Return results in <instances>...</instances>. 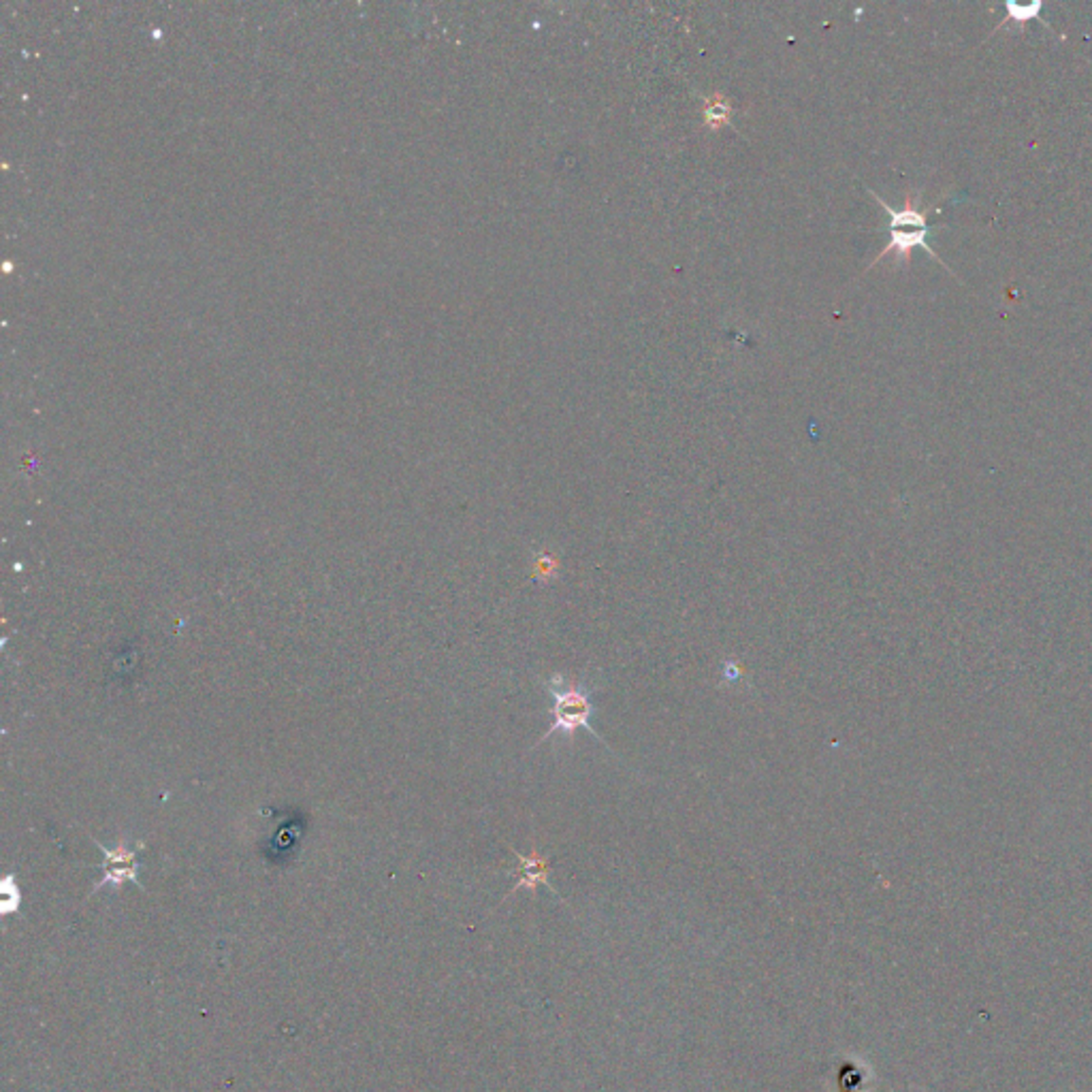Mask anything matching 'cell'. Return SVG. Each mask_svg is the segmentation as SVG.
I'll use <instances>...</instances> for the list:
<instances>
[{
  "label": "cell",
  "mask_w": 1092,
  "mask_h": 1092,
  "mask_svg": "<svg viewBox=\"0 0 1092 1092\" xmlns=\"http://www.w3.org/2000/svg\"><path fill=\"white\" fill-rule=\"evenodd\" d=\"M866 191L879 205H882V209L887 213V216H890V222H887V237L890 239H887V244H885L883 250L879 252V256H875V261L870 263L868 269H873L875 264L887 259L890 254L896 256V263L909 264L911 252L916 250V247H924V250L930 254V259H935L938 264L947 267V264L938 259L937 252L926 242L928 233L933 230L928 225V211L930 209H921L919 203L913 199L911 194L907 196V199H904V205L901 209H894L892 205H887L875 191H870V188H866Z\"/></svg>",
  "instance_id": "obj_1"
},
{
  "label": "cell",
  "mask_w": 1092,
  "mask_h": 1092,
  "mask_svg": "<svg viewBox=\"0 0 1092 1092\" xmlns=\"http://www.w3.org/2000/svg\"><path fill=\"white\" fill-rule=\"evenodd\" d=\"M546 691L553 698V723L549 732L542 737V742L553 734H574L578 728H589V719L593 715V706L589 702L587 689L576 681H570L563 674L546 682Z\"/></svg>",
  "instance_id": "obj_2"
},
{
  "label": "cell",
  "mask_w": 1092,
  "mask_h": 1092,
  "mask_svg": "<svg viewBox=\"0 0 1092 1092\" xmlns=\"http://www.w3.org/2000/svg\"><path fill=\"white\" fill-rule=\"evenodd\" d=\"M94 845L100 849L102 856H105V862L99 864V868H102V877L99 879L97 883H94L92 892H99L102 885H122L124 882H133L139 885V862H136V849H143L141 847H128L126 839H119V843L116 845L114 849H107L105 845H100L99 841H94Z\"/></svg>",
  "instance_id": "obj_3"
},
{
  "label": "cell",
  "mask_w": 1092,
  "mask_h": 1092,
  "mask_svg": "<svg viewBox=\"0 0 1092 1092\" xmlns=\"http://www.w3.org/2000/svg\"><path fill=\"white\" fill-rule=\"evenodd\" d=\"M517 858H519V882L512 887V892L519 890V887H529V890H534L537 883H546L549 864H546L544 858L537 856L536 851L529 858L517 853Z\"/></svg>",
  "instance_id": "obj_4"
},
{
  "label": "cell",
  "mask_w": 1092,
  "mask_h": 1092,
  "mask_svg": "<svg viewBox=\"0 0 1092 1092\" xmlns=\"http://www.w3.org/2000/svg\"><path fill=\"white\" fill-rule=\"evenodd\" d=\"M732 102L723 97V94L715 92L711 97H704L702 105V119L708 131H719V128L728 126L732 119Z\"/></svg>",
  "instance_id": "obj_5"
},
{
  "label": "cell",
  "mask_w": 1092,
  "mask_h": 1092,
  "mask_svg": "<svg viewBox=\"0 0 1092 1092\" xmlns=\"http://www.w3.org/2000/svg\"><path fill=\"white\" fill-rule=\"evenodd\" d=\"M557 568H559V563H557V559L553 557V555L540 553V555H537V557H536L534 574H536L537 580H551V578L557 576Z\"/></svg>",
  "instance_id": "obj_6"
},
{
  "label": "cell",
  "mask_w": 1092,
  "mask_h": 1092,
  "mask_svg": "<svg viewBox=\"0 0 1092 1092\" xmlns=\"http://www.w3.org/2000/svg\"><path fill=\"white\" fill-rule=\"evenodd\" d=\"M723 677H725V681H737V679L740 677L738 665L734 664V662H725V674H723Z\"/></svg>",
  "instance_id": "obj_7"
}]
</instances>
